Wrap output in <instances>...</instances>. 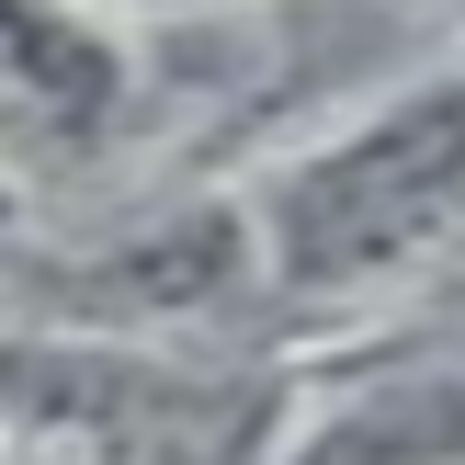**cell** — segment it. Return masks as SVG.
Segmentation results:
<instances>
[{
	"mask_svg": "<svg viewBox=\"0 0 465 465\" xmlns=\"http://www.w3.org/2000/svg\"><path fill=\"white\" fill-rule=\"evenodd\" d=\"M262 284V250H250V204H193V216L148 227V239H114L80 262V318L114 341L159 330V318H193L216 295Z\"/></svg>",
	"mask_w": 465,
	"mask_h": 465,
	"instance_id": "3",
	"label": "cell"
},
{
	"mask_svg": "<svg viewBox=\"0 0 465 465\" xmlns=\"http://www.w3.org/2000/svg\"><path fill=\"white\" fill-rule=\"evenodd\" d=\"M262 295L284 307H363L465 250V57L386 80L363 114L295 136L250 182Z\"/></svg>",
	"mask_w": 465,
	"mask_h": 465,
	"instance_id": "1",
	"label": "cell"
},
{
	"mask_svg": "<svg viewBox=\"0 0 465 465\" xmlns=\"http://www.w3.org/2000/svg\"><path fill=\"white\" fill-rule=\"evenodd\" d=\"M0 409L80 465H284V398L216 363H159L136 341H23L0 352Z\"/></svg>",
	"mask_w": 465,
	"mask_h": 465,
	"instance_id": "2",
	"label": "cell"
},
{
	"mask_svg": "<svg viewBox=\"0 0 465 465\" xmlns=\"http://www.w3.org/2000/svg\"><path fill=\"white\" fill-rule=\"evenodd\" d=\"M284 465H465V341L341 386L318 420L284 431Z\"/></svg>",
	"mask_w": 465,
	"mask_h": 465,
	"instance_id": "4",
	"label": "cell"
},
{
	"mask_svg": "<svg viewBox=\"0 0 465 465\" xmlns=\"http://www.w3.org/2000/svg\"><path fill=\"white\" fill-rule=\"evenodd\" d=\"M114 12H204V0H114Z\"/></svg>",
	"mask_w": 465,
	"mask_h": 465,
	"instance_id": "6",
	"label": "cell"
},
{
	"mask_svg": "<svg viewBox=\"0 0 465 465\" xmlns=\"http://www.w3.org/2000/svg\"><path fill=\"white\" fill-rule=\"evenodd\" d=\"M114 103H125V57L80 0H0V114L80 148L114 125Z\"/></svg>",
	"mask_w": 465,
	"mask_h": 465,
	"instance_id": "5",
	"label": "cell"
}]
</instances>
